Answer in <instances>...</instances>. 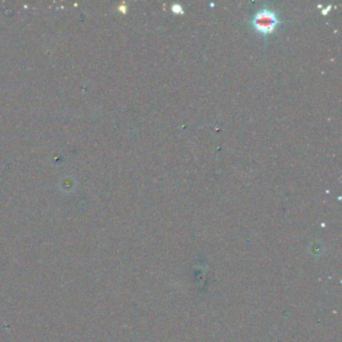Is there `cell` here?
Wrapping results in <instances>:
<instances>
[{"label": "cell", "instance_id": "7a4b0ae2", "mask_svg": "<svg viewBox=\"0 0 342 342\" xmlns=\"http://www.w3.org/2000/svg\"><path fill=\"white\" fill-rule=\"evenodd\" d=\"M173 11H174V12H183L182 7H181L180 5H174V6H173Z\"/></svg>", "mask_w": 342, "mask_h": 342}, {"label": "cell", "instance_id": "6da1fadb", "mask_svg": "<svg viewBox=\"0 0 342 342\" xmlns=\"http://www.w3.org/2000/svg\"><path fill=\"white\" fill-rule=\"evenodd\" d=\"M277 23L278 19L276 15L268 9H263L259 11L253 19L254 27L263 34L271 33L275 29Z\"/></svg>", "mask_w": 342, "mask_h": 342}]
</instances>
